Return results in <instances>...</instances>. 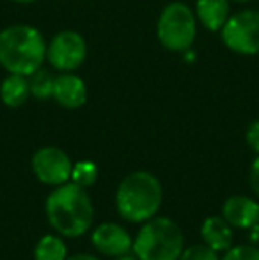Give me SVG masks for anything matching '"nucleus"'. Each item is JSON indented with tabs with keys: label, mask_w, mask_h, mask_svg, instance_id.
Listing matches in <instances>:
<instances>
[{
	"label": "nucleus",
	"mask_w": 259,
	"mask_h": 260,
	"mask_svg": "<svg viewBox=\"0 0 259 260\" xmlns=\"http://www.w3.org/2000/svg\"><path fill=\"white\" fill-rule=\"evenodd\" d=\"M163 191L160 181L149 172H133L126 175L116 191V207L121 218L144 223L155 218L162 206Z\"/></svg>",
	"instance_id": "obj_3"
},
{
	"label": "nucleus",
	"mask_w": 259,
	"mask_h": 260,
	"mask_svg": "<svg viewBox=\"0 0 259 260\" xmlns=\"http://www.w3.org/2000/svg\"><path fill=\"white\" fill-rule=\"evenodd\" d=\"M46 58L43 34L31 25H11L0 30V66L11 75L31 76Z\"/></svg>",
	"instance_id": "obj_2"
},
{
	"label": "nucleus",
	"mask_w": 259,
	"mask_h": 260,
	"mask_svg": "<svg viewBox=\"0 0 259 260\" xmlns=\"http://www.w3.org/2000/svg\"><path fill=\"white\" fill-rule=\"evenodd\" d=\"M87 57V43L82 34L75 30H63L53 36L46 45V58L48 62L63 73H71L83 64Z\"/></svg>",
	"instance_id": "obj_7"
},
{
	"label": "nucleus",
	"mask_w": 259,
	"mask_h": 260,
	"mask_svg": "<svg viewBox=\"0 0 259 260\" xmlns=\"http://www.w3.org/2000/svg\"><path fill=\"white\" fill-rule=\"evenodd\" d=\"M93 246L107 257H121L130 253L133 241L130 234L118 223H101L93 232Z\"/></svg>",
	"instance_id": "obj_9"
},
{
	"label": "nucleus",
	"mask_w": 259,
	"mask_h": 260,
	"mask_svg": "<svg viewBox=\"0 0 259 260\" xmlns=\"http://www.w3.org/2000/svg\"><path fill=\"white\" fill-rule=\"evenodd\" d=\"M200 236L211 250L227 251L233 244V226L222 216H210L203 221Z\"/></svg>",
	"instance_id": "obj_12"
},
{
	"label": "nucleus",
	"mask_w": 259,
	"mask_h": 260,
	"mask_svg": "<svg viewBox=\"0 0 259 260\" xmlns=\"http://www.w3.org/2000/svg\"><path fill=\"white\" fill-rule=\"evenodd\" d=\"M52 98L64 108H80L87 101V87L80 76L73 73H63L55 76Z\"/></svg>",
	"instance_id": "obj_11"
},
{
	"label": "nucleus",
	"mask_w": 259,
	"mask_h": 260,
	"mask_svg": "<svg viewBox=\"0 0 259 260\" xmlns=\"http://www.w3.org/2000/svg\"><path fill=\"white\" fill-rule=\"evenodd\" d=\"M34 175L48 186H61L71 179L73 163L59 147H43L34 152L31 161Z\"/></svg>",
	"instance_id": "obj_8"
},
{
	"label": "nucleus",
	"mask_w": 259,
	"mask_h": 260,
	"mask_svg": "<svg viewBox=\"0 0 259 260\" xmlns=\"http://www.w3.org/2000/svg\"><path fill=\"white\" fill-rule=\"evenodd\" d=\"M222 260H259V248L249 244L229 248Z\"/></svg>",
	"instance_id": "obj_19"
},
{
	"label": "nucleus",
	"mask_w": 259,
	"mask_h": 260,
	"mask_svg": "<svg viewBox=\"0 0 259 260\" xmlns=\"http://www.w3.org/2000/svg\"><path fill=\"white\" fill-rule=\"evenodd\" d=\"M98 179V167L93 161H78L73 165L71 181L82 188H89Z\"/></svg>",
	"instance_id": "obj_17"
},
{
	"label": "nucleus",
	"mask_w": 259,
	"mask_h": 260,
	"mask_svg": "<svg viewBox=\"0 0 259 260\" xmlns=\"http://www.w3.org/2000/svg\"><path fill=\"white\" fill-rule=\"evenodd\" d=\"M66 260H100V258H96L94 255H89V253H76Z\"/></svg>",
	"instance_id": "obj_22"
},
{
	"label": "nucleus",
	"mask_w": 259,
	"mask_h": 260,
	"mask_svg": "<svg viewBox=\"0 0 259 260\" xmlns=\"http://www.w3.org/2000/svg\"><path fill=\"white\" fill-rule=\"evenodd\" d=\"M178 260H220V258H218L217 251L211 250L206 244H194V246L181 251Z\"/></svg>",
	"instance_id": "obj_18"
},
{
	"label": "nucleus",
	"mask_w": 259,
	"mask_h": 260,
	"mask_svg": "<svg viewBox=\"0 0 259 260\" xmlns=\"http://www.w3.org/2000/svg\"><path fill=\"white\" fill-rule=\"evenodd\" d=\"M34 260H66V244L59 236H43L34 248Z\"/></svg>",
	"instance_id": "obj_15"
},
{
	"label": "nucleus",
	"mask_w": 259,
	"mask_h": 260,
	"mask_svg": "<svg viewBox=\"0 0 259 260\" xmlns=\"http://www.w3.org/2000/svg\"><path fill=\"white\" fill-rule=\"evenodd\" d=\"M31 98V83L28 76L23 75H11L0 83V100L6 106L18 108L25 105Z\"/></svg>",
	"instance_id": "obj_14"
},
{
	"label": "nucleus",
	"mask_w": 259,
	"mask_h": 260,
	"mask_svg": "<svg viewBox=\"0 0 259 260\" xmlns=\"http://www.w3.org/2000/svg\"><path fill=\"white\" fill-rule=\"evenodd\" d=\"M247 144L259 156V120H254L247 129Z\"/></svg>",
	"instance_id": "obj_20"
},
{
	"label": "nucleus",
	"mask_w": 259,
	"mask_h": 260,
	"mask_svg": "<svg viewBox=\"0 0 259 260\" xmlns=\"http://www.w3.org/2000/svg\"><path fill=\"white\" fill-rule=\"evenodd\" d=\"M14 2H20V4H31V2H36V0H14Z\"/></svg>",
	"instance_id": "obj_24"
},
{
	"label": "nucleus",
	"mask_w": 259,
	"mask_h": 260,
	"mask_svg": "<svg viewBox=\"0 0 259 260\" xmlns=\"http://www.w3.org/2000/svg\"><path fill=\"white\" fill-rule=\"evenodd\" d=\"M222 218L236 229H252L259 223V204L250 197H229L222 207Z\"/></svg>",
	"instance_id": "obj_10"
},
{
	"label": "nucleus",
	"mask_w": 259,
	"mask_h": 260,
	"mask_svg": "<svg viewBox=\"0 0 259 260\" xmlns=\"http://www.w3.org/2000/svg\"><path fill=\"white\" fill-rule=\"evenodd\" d=\"M28 83H31V96L38 98V100H48L53 96L55 76L46 69L39 68L36 73H32L28 76Z\"/></svg>",
	"instance_id": "obj_16"
},
{
	"label": "nucleus",
	"mask_w": 259,
	"mask_h": 260,
	"mask_svg": "<svg viewBox=\"0 0 259 260\" xmlns=\"http://www.w3.org/2000/svg\"><path fill=\"white\" fill-rule=\"evenodd\" d=\"M116 260H138L137 257H131V255H121V257H116Z\"/></svg>",
	"instance_id": "obj_23"
},
{
	"label": "nucleus",
	"mask_w": 259,
	"mask_h": 260,
	"mask_svg": "<svg viewBox=\"0 0 259 260\" xmlns=\"http://www.w3.org/2000/svg\"><path fill=\"white\" fill-rule=\"evenodd\" d=\"M50 225L66 237H80L89 230L94 209L85 188L75 182H64L48 195L45 204Z\"/></svg>",
	"instance_id": "obj_1"
},
{
	"label": "nucleus",
	"mask_w": 259,
	"mask_h": 260,
	"mask_svg": "<svg viewBox=\"0 0 259 260\" xmlns=\"http://www.w3.org/2000/svg\"><path fill=\"white\" fill-rule=\"evenodd\" d=\"M250 188L259 197V156L254 159L252 167H250Z\"/></svg>",
	"instance_id": "obj_21"
},
{
	"label": "nucleus",
	"mask_w": 259,
	"mask_h": 260,
	"mask_svg": "<svg viewBox=\"0 0 259 260\" xmlns=\"http://www.w3.org/2000/svg\"><path fill=\"white\" fill-rule=\"evenodd\" d=\"M229 0H197L195 16L204 28L211 32L222 30L225 21L229 20Z\"/></svg>",
	"instance_id": "obj_13"
},
{
	"label": "nucleus",
	"mask_w": 259,
	"mask_h": 260,
	"mask_svg": "<svg viewBox=\"0 0 259 260\" xmlns=\"http://www.w3.org/2000/svg\"><path fill=\"white\" fill-rule=\"evenodd\" d=\"M236 2H247V0H236Z\"/></svg>",
	"instance_id": "obj_25"
},
{
	"label": "nucleus",
	"mask_w": 259,
	"mask_h": 260,
	"mask_svg": "<svg viewBox=\"0 0 259 260\" xmlns=\"http://www.w3.org/2000/svg\"><path fill=\"white\" fill-rule=\"evenodd\" d=\"M197 16L183 2H170L162 9L156 23V36L169 52H187L195 41Z\"/></svg>",
	"instance_id": "obj_5"
},
{
	"label": "nucleus",
	"mask_w": 259,
	"mask_h": 260,
	"mask_svg": "<svg viewBox=\"0 0 259 260\" xmlns=\"http://www.w3.org/2000/svg\"><path fill=\"white\" fill-rule=\"evenodd\" d=\"M131 250L138 260H178L185 250V237L176 221L158 216L144 223Z\"/></svg>",
	"instance_id": "obj_4"
},
{
	"label": "nucleus",
	"mask_w": 259,
	"mask_h": 260,
	"mask_svg": "<svg viewBox=\"0 0 259 260\" xmlns=\"http://www.w3.org/2000/svg\"><path fill=\"white\" fill-rule=\"evenodd\" d=\"M220 32L222 41L231 52L242 55L259 53V11L245 9L229 16Z\"/></svg>",
	"instance_id": "obj_6"
}]
</instances>
